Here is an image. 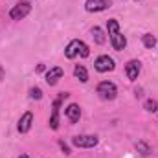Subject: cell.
<instances>
[{
  "mask_svg": "<svg viewBox=\"0 0 158 158\" xmlns=\"http://www.w3.org/2000/svg\"><path fill=\"white\" fill-rule=\"evenodd\" d=\"M112 6L110 0H86L85 2V9L88 13H98V11H105Z\"/></svg>",
  "mask_w": 158,
  "mask_h": 158,
  "instance_id": "52a82bcc",
  "label": "cell"
},
{
  "mask_svg": "<svg viewBox=\"0 0 158 158\" xmlns=\"http://www.w3.org/2000/svg\"><path fill=\"white\" fill-rule=\"evenodd\" d=\"M30 11H31V6H30L28 2H19L17 6L11 7L9 19H11V20H22V19H26V17L30 15Z\"/></svg>",
  "mask_w": 158,
  "mask_h": 158,
  "instance_id": "277c9868",
  "label": "cell"
},
{
  "mask_svg": "<svg viewBox=\"0 0 158 158\" xmlns=\"http://www.w3.org/2000/svg\"><path fill=\"white\" fill-rule=\"evenodd\" d=\"M30 98H31V99H40V98H42V90H40L39 86L30 88Z\"/></svg>",
  "mask_w": 158,
  "mask_h": 158,
  "instance_id": "ac0fdd59",
  "label": "cell"
},
{
  "mask_svg": "<svg viewBox=\"0 0 158 158\" xmlns=\"http://www.w3.org/2000/svg\"><path fill=\"white\" fill-rule=\"evenodd\" d=\"M0 79H4V68L0 66Z\"/></svg>",
  "mask_w": 158,
  "mask_h": 158,
  "instance_id": "ffe728a7",
  "label": "cell"
},
{
  "mask_svg": "<svg viewBox=\"0 0 158 158\" xmlns=\"http://www.w3.org/2000/svg\"><path fill=\"white\" fill-rule=\"evenodd\" d=\"M94 66H96V70H98V72H101V74L110 72V70H114V59H112V57H109V55H99V57L96 59Z\"/></svg>",
  "mask_w": 158,
  "mask_h": 158,
  "instance_id": "ba28073f",
  "label": "cell"
},
{
  "mask_svg": "<svg viewBox=\"0 0 158 158\" xmlns=\"http://www.w3.org/2000/svg\"><path fill=\"white\" fill-rule=\"evenodd\" d=\"M136 149H138V153H140L142 156H149V153H151V149H149V145H147L145 142H138V143H136Z\"/></svg>",
  "mask_w": 158,
  "mask_h": 158,
  "instance_id": "2e32d148",
  "label": "cell"
},
{
  "mask_svg": "<svg viewBox=\"0 0 158 158\" xmlns=\"http://www.w3.org/2000/svg\"><path fill=\"white\" fill-rule=\"evenodd\" d=\"M143 107H145V110H149V112H156L158 110V103L155 101V99H147Z\"/></svg>",
  "mask_w": 158,
  "mask_h": 158,
  "instance_id": "e0dca14e",
  "label": "cell"
},
{
  "mask_svg": "<svg viewBox=\"0 0 158 158\" xmlns=\"http://www.w3.org/2000/svg\"><path fill=\"white\" fill-rule=\"evenodd\" d=\"M98 136H90V134H81V136H76L72 138V143L79 147V149H92L98 145Z\"/></svg>",
  "mask_w": 158,
  "mask_h": 158,
  "instance_id": "5b68a950",
  "label": "cell"
},
{
  "mask_svg": "<svg viewBox=\"0 0 158 158\" xmlns=\"http://www.w3.org/2000/svg\"><path fill=\"white\" fill-rule=\"evenodd\" d=\"M64 114H66V118L70 119L72 123H76V121H79V118H81V109H79L77 103H70V105L66 107Z\"/></svg>",
  "mask_w": 158,
  "mask_h": 158,
  "instance_id": "7c38bea8",
  "label": "cell"
},
{
  "mask_svg": "<svg viewBox=\"0 0 158 158\" xmlns=\"http://www.w3.org/2000/svg\"><path fill=\"white\" fill-rule=\"evenodd\" d=\"M74 76H76L81 83H86V81H88V72H86V68H85L83 64H77V66L74 68Z\"/></svg>",
  "mask_w": 158,
  "mask_h": 158,
  "instance_id": "4fadbf2b",
  "label": "cell"
},
{
  "mask_svg": "<svg viewBox=\"0 0 158 158\" xmlns=\"http://www.w3.org/2000/svg\"><path fill=\"white\" fill-rule=\"evenodd\" d=\"M88 46L83 42V40L79 39H74L66 48H64V55L68 57V59H74L76 55H81V57H88Z\"/></svg>",
  "mask_w": 158,
  "mask_h": 158,
  "instance_id": "7a4b0ae2",
  "label": "cell"
},
{
  "mask_svg": "<svg viewBox=\"0 0 158 158\" xmlns=\"http://www.w3.org/2000/svg\"><path fill=\"white\" fill-rule=\"evenodd\" d=\"M92 37H94V40H96L98 44H103V42H105V33H103V30L98 28V26L92 28Z\"/></svg>",
  "mask_w": 158,
  "mask_h": 158,
  "instance_id": "5bb4252c",
  "label": "cell"
},
{
  "mask_svg": "<svg viewBox=\"0 0 158 158\" xmlns=\"http://www.w3.org/2000/svg\"><path fill=\"white\" fill-rule=\"evenodd\" d=\"M107 30H109V37H110V44H112V48L118 50V52H121V50L127 46V39L119 33L118 20L109 19V20H107Z\"/></svg>",
  "mask_w": 158,
  "mask_h": 158,
  "instance_id": "6da1fadb",
  "label": "cell"
},
{
  "mask_svg": "<svg viewBox=\"0 0 158 158\" xmlns=\"http://www.w3.org/2000/svg\"><path fill=\"white\" fill-rule=\"evenodd\" d=\"M142 42H143V46H145V48H155L156 39H155V35H153V33H145V35L142 37Z\"/></svg>",
  "mask_w": 158,
  "mask_h": 158,
  "instance_id": "9a60e30c",
  "label": "cell"
},
{
  "mask_svg": "<svg viewBox=\"0 0 158 158\" xmlns=\"http://www.w3.org/2000/svg\"><path fill=\"white\" fill-rule=\"evenodd\" d=\"M66 98H68V94H66V92H61L59 98L53 101V107H52V118H50V127H52L53 131L59 129V109H61L63 99H66Z\"/></svg>",
  "mask_w": 158,
  "mask_h": 158,
  "instance_id": "8992f818",
  "label": "cell"
},
{
  "mask_svg": "<svg viewBox=\"0 0 158 158\" xmlns=\"http://www.w3.org/2000/svg\"><path fill=\"white\" fill-rule=\"evenodd\" d=\"M140 70H142L140 61H129V63L125 64V74H127V77L131 79V81H136V79H138Z\"/></svg>",
  "mask_w": 158,
  "mask_h": 158,
  "instance_id": "9c48e42d",
  "label": "cell"
},
{
  "mask_svg": "<svg viewBox=\"0 0 158 158\" xmlns=\"http://www.w3.org/2000/svg\"><path fill=\"white\" fill-rule=\"evenodd\" d=\"M63 68L61 66H55V68H50L48 72H46V83L50 85V86H53V85H57V81L63 77Z\"/></svg>",
  "mask_w": 158,
  "mask_h": 158,
  "instance_id": "8fae6325",
  "label": "cell"
},
{
  "mask_svg": "<svg viewBox=\"0 0 158 158\" xmlns=\"http://www.w3.org/2000/svg\"><path fill=\"white\" fill-rule=\"evenodd\" d=\"M59 145H61V149H63V151H64V155H70V149H68V145H66V143H64V142H61V143H59Z\"/></svg>",
  "mask_w": 158,
  "mask_h": 158,
  "instance_id": "d6986e66",
  "label": "cell"
},
{
  "mask_svg": "<svg viewBox=\"0 0 158 158\" xmlns=\"http://www.w3.org/2000/svg\"><path fill=\"white\" fill-rule=\"evenodd\" d=\"M98 96H99L101 99H105V101H112V99L118 96V88H116V85L110 83V81H101V83L98 85Z\"/></svg>",
  "mask_w": 158,
  "mask_h": 158,
  "instance_id": "3957f363",
  "label": "cell"
},
{
  "mask_svg": "<svg viewBox=\"0 0 158 158\" xmlns=\"http://www.w3.org/2000/svg\"><path fill=\"white\" fill-rule=\"evenodd\" d=\"M19 158H28V155H20Z\"/></svg>",
  "mask_w": 158,
  "mask_h": 158,
  "instance_id": "44dd1931",
  "label": "cell"
},
{
  "mask_svg": "<svg viewBox=\"0 0 158 158\" xmlns=\"http://www.w3.org/2000/svg\"><path fill=\"white\" fill-rule=\"evenodd\" d=\"M31 123H33V114H31V112H24V114L20 116V119H19V125H17L19 132H20V134L28 132V131L31 129Z\"/></svg>",
  "mask_w": 158,
  "mask_h": 158,
  "instance_id": "30bf717a",
  "label": "cell"
}]
</instances>
